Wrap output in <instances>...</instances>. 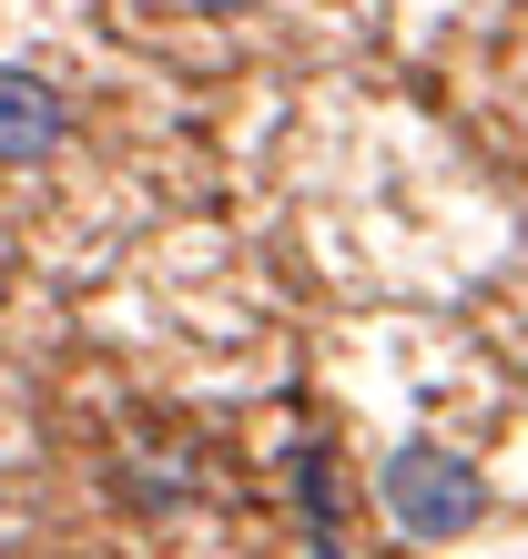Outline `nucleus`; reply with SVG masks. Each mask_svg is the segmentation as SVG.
<instances>
[{
  "mask_svg": "<svg viewBox=\"0 0 528 559\" xmlns=\"http://www.w3.org/2000/svg\"><path fill=\"white\" fill-rule=\"evenodd\" d=\"M376 499H386V519H396L407 539H468L478 519H488V478H478V457H468V448L407 438V448H386Z\"/></svg>",
  "mask_w": 528,
  "mask_h": 559,
  "instance_id": "1",
  "label": "nucleus"
},
{
  "mask_svg": "<svg viewBox=\"0 0 528 559\" xmlns=\"http://www.w3.org/2000/svg\"><path fill=\"white\" fill-rule=\"evenodd\" d=\"M61 143H72V92L51 72L0 61V174H31V163H51Z\"/></svg>",
  "mask_w": 528,
  "mask_h": 559,
  "instance_id": "2",
  "label": "nucleus"
},
{
  "mask_svg": "<svg viewBox=\"0 0 528 559\" xmlns=\"http://www.w3.org/2000/svg\"><path fill=\"white\" fill-rule=\"evenodd\" d=\"M193 11H214V21H235V11H254V0H193Z\"/></svg>",
  "mask_w": 528,
  "mask_h": 559,
  "instance_id": "3",
  "label": "nucleus"
}]
</instances>
